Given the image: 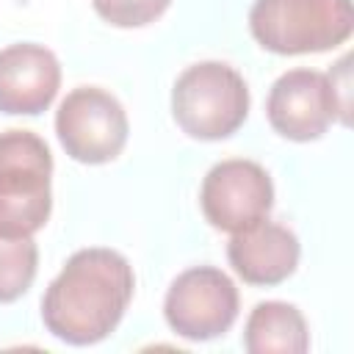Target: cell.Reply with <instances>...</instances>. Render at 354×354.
<instances>
[{
    "instance_id": "obj_1",
    "label": "cell",
    "mask_w": 354,
    "mask_h": 354,
    "mask_svg": "<svg viewBox=\"0 0 354 354\" xmlns=\"http://www.w3.org/2000/svg\"><path fill=\"white\" fill-rule=\"evenodd\" d=\"M136 277L130 263L102 246L75 252L41 299L47 332L69 346L105 340L133 299Z\"/></svg>"
},
{
    "instance_id": "obj_2",
    "label": "cell",
    "mask_w": 354,
    "mask_h": 354,
    "mask_svg": "<svg viewBox=\"0 0 354 354\" xmlns=\"http://www.w3.org/2000/svg\"><path fill=\"white\" fill-rule=\"evenodd\" d=\"M53 155L30 130L0 133V235L30 238L53 207Z\"/></svg>"
},
{
    "instance_id": "obj_3",
    "label": "cell",
    "mask_w": 354,
    "mask_h": 354,
    "mask_svg": "<svg viewBox=\"0 0 354 354\" xmlns=\"http://www.w3.org/2000/svg\"><path fill=\"white\" fill-rule=\"evenodd\" d=\"M249 30L277 55L326 53L354 30L351 0H254Z\"/></svg>"
},
{
    "instance_id": "obj_4",
    "label": "cell",
    "mask_w": 354,
    "mask_h": 354,
    "mask_svg": "<svg viewBox=\"0 0 354 354\" xmlns=\"http://www.w3.org/2000/svg\"><path fill=\"white\" fill-rule=\"evenodd\" d=\"M171 113L185 136L218 141L246 122L249 88L232 66L202 61L177 77L171 88Z\"/></svg>"
},
{
    "instance_id": "obj_5",
    "label": "cell",
    "mask_w": 354,
    "mask_h": 354,
    "mask_svg": "<svg viewBox=\"0 0 354 354\" xmlns=\"http://www.w3.org/2000/svg\"><path fill=\"white\" fill-rule=\"evenodd\" d=\"M127 130L130 124L122 102L97 86L69 91L55 113L61 147L72 160L88 166L113 160L127 144Z\"/></svg>"
},
{
    "instance_id": "obj_6",
    "label": "cell",
    "mask_w": 354,
    "mask_h": 354,
    "mask_svg": "<svg viewBox=\"0 0 354 354\" xmlns=\"http://www.w3.org/2000/svg\"><path fill=\"white\" fill-rule=\"evenodd\" d=\"M163 315L171 332L185 340H213L238 318V288L213 266L183 271L163 301Z\"/></svg>"
},
{
    "instance_id": "obj_7",
    "label": "cell",
    "mask_w": 354,
    "mask_h": 354,
    "mask_svg": "<svg viewBox=\"0 0 354 354\" xmlns=\"http://www.w3.org/2000/svg\"><path fill=\"white\" fill-rule=\"evenodd\" d=\"M266 113L271 127L290 141H315L335 119L348 122L346 102L332 75L315 69H290L279 75L268 91Z\"/></svg>"
},
{
    "instance_id": "obj_8",
    "label": "cell",
    "mask_w": 354,
    "mask_h": 354,
    "mask_svg": "<svg viewBox=\"0 0 354 354\" xmlns=\"http://www.w3.org/2000/svg\"><path fill=\"white\" fill-rule=\"evenodd\" d=\"M199 205L216 230L241 232L268 218L274 205V185L260 163L230 158L205 174Z\"/></svg>"
},
{
    "instance_id": "obj_9",
    "label": "cell",
    "mask_w": 354,
    "mask_h": 354,
    "mask_svg": "<svg viewBox=\"0 0 354 354\" xmlns=\"http://www.w3.org/2000/svg\"><path fill=\"white\" fill-rule=\"evenodd\" d=\"M61 86L58 58L41 44H11L0 50V111L36 116L50 108Z\"/></svg>"
},
{
    "instance_id": "obj_10",
    "label": "cell",
    "mask_w": 354,
    "mask_h": 354,
    "mask_svg": "<svg viewBox=\"0 0 354 354\" xmlns=\"http://www.w3.org/2000/svg\"><path fill=\"white\" fill-rule=\"evenodd\" d=\"M299 238L274 221H257L249 230L232 232L227 257L235 274L249 285H279L299 266Z\"/></svg>"
},
{
    "instance_id": "obj_11",
    "label": "cell",
    "mask_w": 354,
    "mask_h": 354,
    "mask_svg": "<svg viewBox=\"0 0 354 354\" xmlns=\"http://www.w3.org/2000/svg\"><path fill=\"white\" fill-rule=\"evenodd\" d=\"M243 346L249 354H304L310 348L307 321L288 301H260L246 318Z\"/></svg>"
},
{
    "instance_id": "obj_12",
    "label": "cell",
    "mask_w": 354,
    "mask_h": 354,
    "mask_svg": "<svg viewBox=\"0 0 354 354\" xmlns=\"http://www.w3.org/2000/svg\"><path fill=\"white\" fill-rule=\"evenodd\" d=\"M39 266V249L33 238L0 235V304L17 301L33 285Z\"/></svg>"
},
{
    "instance_id": "obj_13",
    "label": "cell",
    "mask_w": 354,
    "mask_h": 354,
    "mask_svg": "<svg viewBox=\"0 0 354 354\" xmlns=\"http://www.w3.org/2000/svg\"><path fill=\"white\" fill-rule=\"evenodd\" d=\"M94 11L116 28H141L155 22L171 0H91Z\"/></svg>"
}]
</instances>
